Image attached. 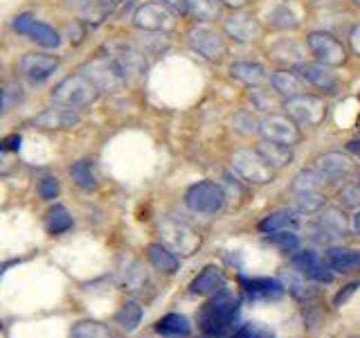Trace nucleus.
Instances as JSON below:
<instances>
[{
    "label": "nucleus",
    "instance_id": "obj_1",
    "mask_svg": "<svg viewBox=\"0 0 360 338\" xmlns=\"http://www.w3.org/2000/svg\"><path fill=\"white\" fill-rule=\"evenodd\" d=\"M239 307H241L239 298H234L228 289L212 296V300L198 313L200 332L205 336H223L225 330L234 325L236 315H239Z\"/></svg>",
    "mask_w": 360,
    "mask_h": 338
},
{
    "label": "nucleus",
    "instance_id": "obj_2",
    "mask_svg": "<svg viewBox=\"0 0 360 338\" xmlns=\"http://www.w3.org/2000/svg\"><path fill=\"white\" fill-rule=\"evenodd\" d=\"M99 97L97 86L90 82L86 75H72L65 77L63 82L52 90V101L65 108H82L93 104Z\"/></svg>",
    "mask_w": 360,
    "mask_h": 338
},
{
    "label": "nucleus",
    "instance_id": "obj_3",
    "mask_svg": "<svg viewBox=\"0 0 360 338\" xmlns=\"http://www.w3.org/2000/svg\"><path fill=\"white\" fill-rule=\"evenodd\" d=\"M82 75H86L97 86L99 93H120L127 86V75L122 73V68L108 54H101L97 59L88 61L82 68Z\"/></svg>",
    "mask_w": 360,
    "mask_h": 338
},
{
    "label": "nucleus",
    "instance_id": "obj_4",
    "mask_svg": "<svg viewBox=\"0 0 360 338\" xmlns=\"http://www.w3.org/2000/svg\"><path fill=\"white\" fill-rule=\"evenodd\" d=\"M232 167L239 178L250 185H268L275 180V167L266 163V158L255 149H239L232 156Z\"/></svg>",
    "mask_w": 360,
    "mask_h": 338
},
{
    "label": "nucleus",
    "instance_id": "obj_5",
    "mask_svg": "<svg viewBox=\"0 0 360 338\" xmlns=\"http://www.w3.org/2000/svg\"><path fill=\"white\" fill-rule=\"evenodd\" d=\"M185 203L189 210H194L198 214H214L223 208L225 192L219 183L200 180V183H194L185 192Z\"/></svg>",
    "mask_w": 360,
    "mask_h": 338
},
{
    "label": "nucleus",
    "instance_id": "obj_6",
    "mask_svg": "<svg viewBox=\"0 0 360 338\" xmlns=\"http://www.w3.org/2000/svg\"><path fill=\"white\" fill-rule=\"evenodd\" d=\"M284 108L292 122L302 124V127H318L326 118V106L320 97L313 95H295L284 101Z\"/></svg>",
    "mask_w": 360,
    "mask_h": 338
},
{
    "label": "nucleus",
    "instance_id": "obj_7",
    "mask_svg": "<svg viewBox=\"0 0 360 338\" xmlns=\"http://www.w3.org/2000/svg\"><path fill=\"white\" fill-rule=\"evenodd\" d=\"M259 135L268 142H279L288 146H295L302 140L297 122H292L286 115H277V113H270L259 122Z\"/></svg>",
    "mask_w": 360,
    "mask_h": 338
},
{
    "label": "nucleus",
    "instance_id": "obj_8",
    "mask_svg": "<svg viewBox=\"0 0 360 338\" xmlns=\"http://www.w3.org/2000/svg\"><path fill=\"white\" fill-rule=\"evenodd\" d=\"M307 43L315 59L326 65H345L347 63V48L329 32H311L307 37Z\"/></svg>",
    "mask_w": 360,
    "mask_h": 338
},
{
    "label": "nucleus",
    "instance_id": "obj_9",
    "mask_svg": "<svg viewBox=\"0 0 360 338\" xmlns=\"http://www.w3.org/2000/svg\"><path fill=\"white\" fill-rule=\"evenodd\" d=\"M160 237L169 251L180 253V255H194L202 244L200 237L194 230L176 221H165L160 225Z\"/></svg>",
    "mask_w": 360,
    "mask_h": 338
},
{
    "label": "nucleus",
    "instance_id": "obj_10",
    "mask_svg": "<svg viewBox=\"0 0 360 338\" xmlns=\"http://www.w3.org/2000/svg\"><path fill=\"white\" fill-rule=\"evenodd\" d=\"M174 11L162 3H146L133 14V25L144 32H167L174 27Z\"/></svg>",
    "mask_w": 360,
    "mask_h": 338
},
{
    "label": "nucleus",
    "instance_id": "obj_11",
    "mask_svg": "<svg viewBox=\"0 0 360 338\" xmlns=\"http://www.w3.org/2000/svg\"><path fill=\"white\" fill-rule=\"evenodd\" d=\"M189 45L194 48L202 59L207 61H221L225 56V41L221 34H217L212 27L207 25H196L189 30Z\"/></svg>",
    "mask_w": 360,
    "mask_h": 338
},
{
    "label": "nucleus",
    "instance_id": "obj_12",
    "mask_svg": "<svg viewBox=\"0 0 360 338\" xmlns=\"http://www.w3.org/2000/svg\"><path fill=\"white\" fill-rule=\"evenodd\" d=\"M11 27H14L16 32H20V34H27L34 43L43 45V48H59V45H61V34L56 32L54 27L45 25V23H39L32 14L16 16L14 23H11Z\"/></svg>",
    "mask_w": 360,
    "mask_h": 338
},
{
    "label": "nucleus",
    "instance_id": "obj_13",
    "mask_svg": "<svg viewBox=\"0 0 360 338\" xmlns=\"http://www.w3.org/2000/svg\"><path fill=\"white\" fill-rule=\"evenodd\" d=\"M106 54L122 68V73L127 75V79L131 75L140 77L146 70V56L140 50H135V48H131V45H127V43L106 45Z\"/></svg>",
    "mask_w": 360,
    "mask_h": 338
},
{
    "label": "nucleus",
    "instance_id": "obj_14",
    "mask_svg": "<svg viewBox=\"0 0 360 338\" xmlns=\"http://www.w3.org/2000/svg\"><path fill=\"white\" fill-rule=\"evenodd\" d=\"M223 32L228 34L232 41L252 43L259 39V34H262V25H259L255 16L245 14V11H236V14H232L230 18H225Z\"/></svg>",
    "mask_w": 360,
    "mask_h": 338
},
{
    "label": "nucleus",
    "instance_id": "obj_15",
    "mask_svg": "<svg viewBox=\"0 0 360 338\" xmlns=\"http://www.w3.org/2000/svg\"><path fill=\"white\" fill-rule=\"evenodd\" d=\"M292 266L297 268V273L304 275L307 280L313 282H322V284H329L333 280L331 275V266L326 264V259H320L315 253L311 251H304V253H295L292 255Z\"/></svg>",
    "mask_w": 360,
    "mask_h": 338
},
{
    "label": "nucleus",
    "instance_id": "obj_16",
    "mask_svg": "<svg viewBox=\"0 0 360 338\" xmlns=\"http://www.w3.org/2000/svg\"><path fill=\"white\" fill-rule=\"evenodd\" d=\"M239 284L248 300H279L284 296V284L275 277H245L239 275Z\"/></svg>",
    "mask_w": 360,
    "mask_h": 338
},
{
    "label": "nucleus",
    "instance_id": "obj_17",
    "mask_svg": "<svg viewBox=\"0 0 360 338\" xmlns=\"http://www.w3.org/2000/svg\"><path fill=\"white\" fill-rule=\"evenodd\" d=\"M295 73L302 82H307L315 88H322L326 93H338V75L326 63H300L295 65Z\"/></svg>",
    "mask_w": 360,
    "mask_h": 338
},
{
    "label": "nucleus",
    "instance_id": "obj_18",
    "mask_svg": "<svg viewBox=\"0 0 360 338\" xmlns=\"http://www.w3.org/2000/svg\"><path fill=\"white\" fill-rule=\"evenodd\" d=\"M56 68H59V59L48 54H25L20 59V73L30 82H45Z\"/></svg>",
    "mask_w": 360,
    "mask_h": 338
},
{
    "label": "nucleus",
    "instance_id": "obj_19",
    "mask_svg": "<svg viewBox=\"0 0 360 338\" xmlns=\"http://www.w3.org/2000/svg\"><path fill=\"white\" fill-rule=\"evenodd\" d=\"M34 124L41 129H72L79 124V115L72 108H65V106H52V108H45L43 113H39L34 118Z\"/></svg>",
    "mask_w": 360,
    "mask_h": 338
},
{
    "label": "nucleus",
    "instance_id": "obj_20",
    "mask_svg": "<svg viewBox=\"0 0 360 338\" xmlns=\"http://www.w3.org/2000/svg\"><path fill=\"white\" fill-rule=\"evenodd\" d=\"M191 293H196V296H217V293L225 291V277L221 273V268L217 266H205L200 270V273L194 277L191 282Z\"/></svg>",
    "mask_w": 360,
    "mask_h": 338
},
{
    "label": "nucleus",
    "instance_id": "obj_21",
    "mask_svg": "<svg viewBox=\"0 0 360 338\" xmlns=\"http://www.w3.org/2000/svg\"><path fill=\"white\" fill-rule=\"evenodd\" d=\"M315 167L318 172L326 178V180H342L349 172H352V161L347 156L331 151V154H322L318 161H315Z\"/></svg>",
    "mask_w": 360,
    "mask_h": 338
},
{
    "label": "nucleus",
    "instance_id": "obj_22",
    "mask_svg": "<svg viewBox=\"0 0 360 338\" xmlns=\"http://www.w3.org/2000/svg\"><path fill=\"white\" fill-rule=\"evenodd\" d=\"M326 264L338 273H356V270H360V251H354V248H329L326 251Z\"/></svg>",
    "mask_w": 360,
    "mask_h": 338
},
{
    "label": "nucleus",
    "instance_id": "obj_23",
    "mask_svg": "<svg viewBox=\"0 0 360 338\" xmlns=\"http://www.w3.org/2000/svg\"><path fill=\"white\" fill-rule=\"evenodd\" d=\"M270 84H273V90L277 95L286 99L302 95V90H304V82L300 79V75L290 70H275L270 75Z\"/></svg>",
    "mask_w": 360,
    "mask_h": 338
},
{
    "label": "nucleus",
    "instance_id": "obj_24",
    "mask_svg": "<svg viewBox=\"0 0 360 338\" xmlns=\"http://www.w3.org/2000/svg\"><path fill=\"white\" fill-rule=\"evenodd\" d=\"M257 151L266 158V163L275 169L288 167L292 163V149L288 144H279V142H268L264 140L262 144L257 146Z\"/></svg>",
    "mask_w": 360,
    "mask_h": 338
},
{
    "label": "nucleus",
    "instance_id": "obj_25",
    "mask_svg": "<svg viewBox=\"0 0 360 338\" xmlns=\"http://www.w3.org/2000/svg\"><path fill=\"white\" fill-rule=\"evenodd\" d=\"M155 332L162 338H187L191 334L189 320L180 313H167L165 318L158 320Z\"/></svg>",
    "mask_w": 360,
    "mask_h": 338
},
{
    "label": "nucleus",
    "instance_id": "obj_26",
    "mask_svg": "<svg viewBox=\"0 0 360 338\" xmlns=\"http://www.w3.org/2000/svg\"><path fill=\"white\" fill-rule=\"evenodd\" d=\"M268 23H270V27H275V30H295L300 27L302 16L295 7L284 3L268 11Z\"/></svg>",
    "mask_w": 360,
    "mask_h": 338
},
{
    "label": "nucleus",
    "instance_id": "obj_27",
    "mask_svg": "<svg viewBox=\"0 0 360 338\" xmlns=\"http://www.w3.org/2000/svg\"><path fill=\"white\" fill-rule=\"evenodd\" d=\"M230 75H232V79H236V82H241L245 86H252V88L259 86L266 79L264 68L259 65V63H252V61H236V63H232Z\"/></svg>",
    "mask_w": 360,
    "mask_h": 338
},
{
    "label": "nucleus",
    "instance_id": "obj_28",
    "mask_svg": "<svg viewBox=\"0 0 360 338\" xmlns=\"http://www.w3.org/2000/svg\"><path fill=\"white\" fill-rule=\"evenodd\" d=\"M146 255H149V262L155 270H160V273H176L178 270V257L169 251L167 246H160V244H151L146 248Z\"/></svg>",
    "mask_w": 360,
    "mask_h": 338
},
{
    "label": "nucleus",
    "instance_id": "obj_29",
    "mask_svg": "<svg viewBox=\"0 0 360 338\" xmlns=\"http://www.w3.org/2000/svg\"><path fill=\"white\" fill-rule=\"evenodd\" d=\"M221 9L223 5L219 0H189L187 11L194 16L198 23H212L221 18Z\"/></svg>",
    "mask_w": 360,
    "mask_h": 338
},
{
    "label": "nucleus",
    "instance_id": "obj_30",
    "mask_svg": "<svg viewBox=\"0 0 360 338\" xmlns=\"http://www.w3.org/2000/svg\"><path fill=\"white\" fill-rule=\"evenodd\" d=\"M324 176L318 172V169H304L292 180V192L295 194H309V192H322L324 187Z\"/></svg>",
    "mask_w": 360,
    "mask_h": 338
},
{
    "label": "nucleus",
    "instance_id": "obj_31",
    "mask_svg": "<svg viewBox=\"0 0 360 338\" xmlns=\"http://www.w3.org/2000/svg\"><path fill=\"white\" fill-rule=\"evenodd\" d=\"M70 176L75 180V185L77 187H82L86 192L90 189H95L97 187V176L93 172V165H90V161H77L72 163L70 167Z\"/></svg>",
    "mask_w": 360,
    "mask_h": 338
},
{
    "label": "nucleus",
    "instance_id": "obj_32",
    "mask_svg": "<svg viewBox=\"0 0 360 338\" xmlns=\"http://www.w3.org/2000/svg\"><path fill=\"white\" fill-rule=\"evenodd\" d=\"M110 7H112L110 0H88V3L82 7V16L88 25L97 27L99 23H104V18L110 14Z\"/></svg>",
    "mask_w": 360,
    "mask_h": 338
},
{
    "label": "nucleus",
    "instance_id": "obj_33",
    "mask_svg": "<svg viewBox=\"0 0 360 338\" xmlns=\"http://www.w3.org/2000/svg\"><path fill=\"white\" fill-rule=\"evenodd\" d=\"M70 225H72V217L68 214L63 206H54L45 214V228H48L50 234H61L65 230H70Z\"/></svg>",
    "mask_w": 360,
    "mask_h": 338
},
{
    "label": "nucleus",
    "instance_id": "obj_34",
    "mask_svg": "<svg viewBox=\"0 0 360 338\" xmlns=\"http://www.w3.org/2000/svg\"><path fill=\"white\" fill-rule=\"evenodd\" d=\"M140 320H142V307L138 302H127L115 315V323L122 327L124 332H135Z\"/></svg>",
    "mask_w": 360,
    "mask_h": 338
},
{
    "label": "nucleus",
    "instance_id": "obj_35",
    "mask_svg": "<svg viewBox=\"0 0 360 338\" xmlns=\"http://www.w3.org/2000/svg\"><path fill=\"white\" fill-rule=\"evenodd\" d=\"M266 242L270 246H275L279 253H284V255H292V253H297V248H300V237L295 232H288V230H279V232H270L266 234Z\"/></svg>",
    "mask_w": 360,
    "mask_h": 338
},
{
    "label": "nucleus",
    "instance_id": "obj_36",
    "mask_svg": "<svg viewBox=\"0 0 360 338\" xmlns=\"http://www.w3.org/2000/svg\"><path fill=\"white\" fill-rule=\"evenodd\" d=\"M290 223H295V219H292V212H288V210H277L273 214H268V217L262 223H259V230L270 234V232H279V230L288 228Z\"/></svg>",
    "mask_w": 360,
    "mask_h": 338
},
{
    "label": "nucleus",
    "instance_id": "obj_37",
    "mask_svg": "<svg viewBox=\"0 0 360 338\" xmlns=\"http://www.w3.org/2000/svg\"><path fill=\"white\" fill-rule=\"evenodd\" d=\"M70 338H110L108 330L101 323H79L72 327Z\"/></svg>",
    "mask_w": 360,
    "mask_h": 338
},
{
    "label": "nucleus",
    "instance_id": "obj_38",
    "mask_svg": "<svg viewBox=\"0 0 360 338\" xmlns=\"http://www.w3.org/2000/svg\"><path fill=\"white\" fill-rule=\"evenodd\" d=\"M295 203H297V210L302 212H318L324 206V196L322 192H309V194H295Z\"/></svg>",
    "mask_w": 360,
    "mask_h": 338
},
{
    "label": "nucleus",
    "instance_id": "obj_39",
    "mask_svg": "<svg viewBox=\"0 0 360 338\" xmlns=\"http://www.w3.org/2000/svg\"><path fill=\"white\" fill-rule=\"evenodd\" d=\"M250 101H252V106H255L257 111H277V99H275V93H268V90L252 88Z\"/></svg>",
    "mask_w": 360,
    "mask_h": 338
},
{
    "label": "nucleus",
    "instance_id": "obj_40",
    "mask_svg": "<svg viewBox=\"0 0 360 338\" xmlns=\"http://www.w3.org/2000/svg\"><path fill=\"white\" fill-rule=\"evenodd\" d=\"M236 338H277V334L262 323H248L236 332Z\"/></svg>",
    "mask_w": 360,
    "mask_h": 338
},
{
    "label": "nucleus",
    "instance_id": "obj_41",
    "mask_svg": "<svg viewBox=\"0 0 360 338\" xmlns=\"http://www.w3.org/2000/svg\"><path fill=\"white\" fill-rule=\"evenodd\" d=\"M273 59H279V61H284V63H295V65H300L302 63V50L297 48V43L286 41V50H281L279 45H277V48H273Z\"/></svg>",
    "mask_w": 360,
    "mask_h": 338
},
{
    "label": "nucleus",
    "instance_id": "obj_42",
    "mask_svg": "<svg viewBox=\"0 0 360 338\" xmlns=\"http://www.w3.org/2000/svg\"><path fill=\"white\" fill-rule=\"evenodd\" d=\"M232 122H234V129L241 131V133H255V131H259V122L252 120L250 113H243V111L241 113H234Z\"/></svg>",
    "mask_w": 360,
    "mask_h": 338
},
{
    "label": "nucleus",
    "instance_id": "obj_43",
    "mask_svg": "<svg viewBox=\"0 0 360 338\" xmlns=\"http://www.w3.org/2000/svg\"><path fill=\"white\" fill-rule=\"evenodd\" d=\"M39 194L45 201L56 199V194H59V180H56L54 176H45L41 183H39Z\"/></svg>",
    "mask_w": 360,
    "mask_h": 338
},
{
    "label": "nucleus",
    "instance_id": "obj_44",
    "mask_svg": "<svg viewBox=\"0 0 360 338\" xmlns=\"http://www.w3.org/2000/svg\"><path fill=\"white\" fill-rule=\"evenodd\" d=\"M65 37L70 39V43H75V45L82 43L84 41V27H82V23H77V20L68 23V25H65Z\"/></svg>",
    "mask_w": 360,
    "mask_h": 338
},
{
    "label": "nucleus",
    "instance_id": "obj_45",
    "mask_svg": "<svg viewBox=\"0 0 360 338\" xmlns=\"http://www.w3.org/2000/svg\"><path fill=\"white\" fill-rule=\"evenodd\" d=\"M340 199L347 206H358L360 203V185H347L342 192H340Z\"/></svg>",
    "mask_w": 360,
    "mask_h": 338
},
{
    "label": "nucleus",
    "instance_id": "obj_46",
    "mask_svg": "<svg viewBox=\"0 0 360 338\" xmlns=\"http://www.w3.org/2000/svg\"><path fill=\"white\" fill-rule=\"evenodd\" d=\"M360 287V282H352V284H347V287H342L340 289V293H338V296L333 298V307H342V304L354 296L356 293V289Z\"/></svg>",
    "mask_w": 360,
    "mask_h": 338
},
{
    "label": "nucleus",
    "instance_id": "obj_47",
    "mask_svg": "<svg viewBox=\"0 0 360 338\" xmlns=\"http://www.w3.org/2000/svg\"><path fill=\"white\" fill-rule=\"evenodd\" d=\"M20 142H22V138H20L18 133L9 135V138H5V140H0V154H5V151H18L20 149Z\"/></svg>",
    "mask_w": 360,
    "mask_h": 338
},
{
    "label": "nucleus",
    "instance_id": "obj_48",
    "mask_svg": "<svg viewBox=\"0 0 360 338\" xmlns=\"http://www.w3.org/2000/svg\"><path fill=\"white\" fill-rule=\"evenodd\" d=\"M160 3L172 11H176V14H185L189 7V0H160Z\"/></svg>",
    "mask_w": 360,
    "mask_h": 338
},
{
    "label": "nucleus",
    "instance_id": "obj_49",
    "mask_svg": "<svg viewBox=\"0 0 360 338\" xmlns=\"http://www.w3.org/2000/svg\"><path fill=\"white\" fill-rule=\"evenodd\" d=\"M349 43H352V50L360 56V23L352 30V34H349Z\"/></svg>",
    "mask_w": 360,
    "mask_h": 338
},
{
    "label": "nucleus",
    "instance_id": "obj_50",
    "mask_svg": "<svg viewBox=\"0 0 360 338\" xmlns=\"http://www.w3.org/2000/svg\"><path fill=\"white\" fill-rule=\"evenodd\" d=\"M219 3L223 7H230V9H241V7L248 5V0H219Z\"/></svg>",
    "mask_w": 360,
    "mask_h": 338
},
{
    "label": "nucleus",
    "instance_id": "obj_51",
    "mask_svg": "<svg viewBox=\"0 0 360 338\" xmlns=\"http://www.w3.org/2000/svg\"><path fill=\"white\" fill-rule=\"evenodd\" d=\"M347 151L360 158V138H354V140H349V142H347Z\"/></svg>",
    "mask_w": 360,
    "mask_h": 338
},
{
    "label": "nucleus",
    "instance_id": "obj_52",
    "mask_svg": "<svg viewBox=\"0 0 360 338\" xmlns=\"http://www.w3.org/2000/svg\"><path fill=\"white\" fill-rule=\"evenodd\" d=\"M309 3L311 7H333L340 3V0H309Z\"/></svg>",
    "mask_w": 360,
    "mask_h": 338
},
{
    "label": "nucleus",
    "instance_id": "obj_53",
    "mask_svg": "<svg viewBox=\"0 0 360 338\" xmlns=\"http://www.w3.org/2000/svg\"><path fill=\"white\" fill-rule=\"evenodd\" d=\"M7 172H9V163L0 156V174H7Z\"/></svg>",
    "mask_w": 360,
    "mask_h": 338
},
{
    "label": "nucleus",
    "instance_id": "obj_54",
    "mask_svg": "<svg viewBox=\"0 0 360 338\" xmlns=\"http://www.w3.org/2000/svg\"><path fill=\"white\" fill-rule=\"evenodd\" d=\"M354 230L360 234V212H356V217H354Z\"/></svg>",
    "mask_w": 360,
    "mask_h": 338
},
{
    "label": "nucleus",
    "instance_id": "obj_55",
    "mask_svg": "<svg viewBox=\"0 0 360 338\" xmlns=\"http://www.w3.org/2000/svg\"><path fill=\"white\" fill-rule=\"evenodd\" d=\"M3 106H5V90L0 88V111H3Z\"/></svg>",
    "mask_w": 360,
    "mask_h": 338
},
{
    "label": "nucleus",
    "instance_id": "obj_56",
    "mask_svg": "<svg viewBox=\"0 0 360 338\" xmlns=\"http://www.w3.org/2000/svg\"><path fill=\"white\" fill-rule=\"evenodd\" d=\"M207 338H228V336H225V334H223V336H207Z\"/></svg>",
    "mask_w": 360,
    "mask_h": 338
},
{
    "label": "nucleus",
    "instance_id": "obj_57",
    "mask_svg": "<svg viewBox=\"0 0 360 338\" xmlns=\"http://www.w3.org/2000/svg\"><path fill=\"white\" fill-rule=\"evenodd\" d=\"M110 3H112V5H115V3H124V0H110Z\"/></svg>",
    "mask_w": 360,
    "mask_h": 338
},
{
    "label": "nucleus",
    "instance_id": "obj_58",
    "mask_svg": "<svg viewBox=\"0 0 360 338\" xmlns=\"http://www.w3.org/2000/svg\"><path fill=\"white\" fill-rule=\"evenodd\" d=\"M354 3H356V5H358V7H360V0H354Z\"/></svg>",
    "mask_w": 360,
    "mask_h": 338
},
{
    "label": "nucleus",
    "instance_id": "obj_59",
    "mask_svg": "<svg viewBox=\"0 0 360 338\" xmlns=\"http://www.w3.org/2000/svg\"><path fill=\"white\" fill-rule=\"evenodd\" d=\"M358 185H360V183H358Z\"/></svg>",
    "mask_w": 360,
    "mask_h": 338
}]
</instances>
